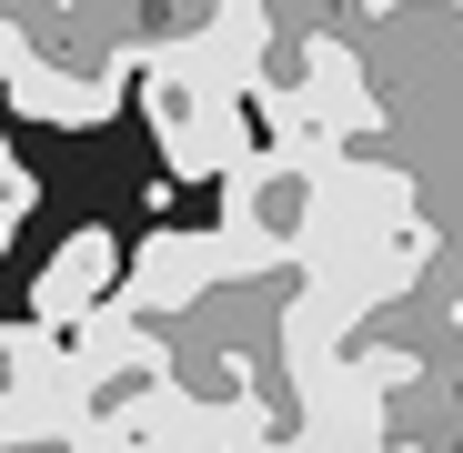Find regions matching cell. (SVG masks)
Segmentation results:
<instances>
[{
  "instance_id": "obj_1",
  "label": "cell",
  "mask_w": 463,
  "mask_h": 453,
  "mask_svg": "<svg viewBox=\"0 0 463 453\" xmlns=\"http://www.w3.org/2000/svg\"><path fill=\"white\" fill-rule=\"evenodd\" d=\"M141 111H151V141H162V162L182 182H232L252 162V131H242V91L212 81V71L172 41V51H151L141 61Z\"/></svg>"
},
{
  "instance_id": "obj_2",
  "label": "cell",
  "mask_w": 463,
  "mask_h": 453,
  "mask_svg": "<svg viewBox=\"0 0 463 453\" xmlns=\"http://www.w3.org/2000/svg\"><path fill=\"white\" fill-rule=\"evenodd\" d=\"M313 222H323V172L302 162V151H282V141L252 151V162L222 182V232L252 242V252H272V262L313 252Z\"/></svg>"
},
{
  "instance_id": "obj_3",
  "label": "cell",
  "mask_w": 463,
  "mask_h": 453,
  "mask_svg": "<svg viewBox=\"0 0 463 453\" xmlns=\"http://www.w3.org/2000/svg\"><path fill=\"white\" fill-rule=\"evenodd\" d=\"M0 91H11L31 121H61V131H101V121L131 101V81H91V71H71L61 51H41V41L11 31V21H0Z\"/></svg>"
},
{
  "instance_id": "obj_4",
  "label": "cell",
  "mask_w": 463,
  "mask_h": 453,
  "mask_svg": "<svg viewBox=\"0 0 463 453\" xmlns=\"http://www.w3.org/2000/svg\"><path fill=\"white\" fill-rule=\"evenodd\" d=\"M212 292H232V232H151L131 252V282H121V302L151 313V323L202 313Z\"/></svg>"
},
{
  "instance_id": "obj_5",
  "label": "cell",
  "mask_w": 463,
  "mask_h": 453,
  "mask_svg": "<svg viewBox=\"0 0 463 453\" xmlns=\"http://www.w3.org/2000/svg\"><path fill=\"white\" fill-rule=\"evenodd\" d=\"M121 282H131V262H121V242L101 232V222H71L61 232V252L31 272V323H91L101 302H121Z\"/></svg>"
},
{
  "instance_id": "obj_6",
  "label": "cell",
  "mask_w": 463,
  "mask_h": 453,
  "mask_svg": "<svg viewBox=\"0 0 463 453\" xmlns=\"http://www.w3.org/2000/svg\"><path fill=\"white\" fill-rule=\"evenodd\" d=\"M413 313H423V333H443V343H463V262H443V272L423 282V302H413Z\"/></svg>"
},
{
  "instance_id": "obj_7",
  "label": "cell",
  "mask_w": 463,
  "mask_h": 453,
  "mask_svg": "<svg viewBox=\"0 0 463 453\" xmlns=\"http://www.w3.org/2000/svg\"><path fill=\"white\" fill-rule=\"evenodd\" d=\"M11 182H31V172H21V162H11V141H0V192H11Z\"/></svg>"
},
{
  "instance_id": "obj_8",
  "label": "cell",
  "mask_w": 463,
  "mask_h": 453,
  "mask_svg": "<svg viewBox=\"0 0 463 453\" xmlns=\"http://www.w3.org/2000/svg\"><path fill=\"white\" fill-rule=\"evenodd\" d=\"M151 453H182V443H151Z\"/></svg>"
}]
</instances>
